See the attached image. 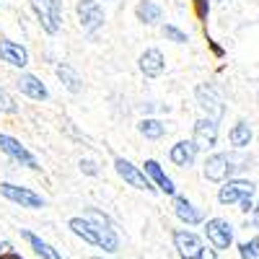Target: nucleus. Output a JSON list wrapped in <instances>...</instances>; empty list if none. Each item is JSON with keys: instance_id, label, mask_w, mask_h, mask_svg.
Instances as JSON below:
<instances>
[{"instance_id": "9d476101", "label": "nucleus", "mask_w": 259, "mask_h": 259, "mask_svg": "<svg viewBox=\"0 0 259 259\" xmlns=\"http://www.w3.org/2000/svg\"><path fill=\"white\" fill-rule=\"evenodd\" d=\"M192 143L197 145V150L200 148L202 150L215 148V143H218V122L210 119V117L197 119V122H194V138H192Z\"/></svg>"}, {"instance_id": "6e6552de", "label": "nucleus", "mask_w": 259, "mask_h": 259, "mask_svg": "<svg viewBox=\"0 0 259 259\" xmlns=\"http://www.w3.org/2000/svg\"><path fill=\"white\" fill-rule=\"evenodd\" d=\"M205 233H207V241L212 244V249H228L233 244V226L223 218H210L207 226H205Z\"/></svg>"}, {"instance_id": "ddd939ff", "label": "nucleus", "mask_w": 259, "mask_h": 259, "mask_svg": "<svg viewBox=\"0 0 259 259\" xmlns=\"http://www.w3.org/2000/svg\"><path fill=\"white\" fill-rule=\"evenodd\" d=\"M138 65H140L143 75H148V78H158V75L166 70V57H163V52H161V50L150 47V50H145V52L140 55Z\"/></svg>"}, {"instance_id": "f3484780", "label": "nucleus", "mask_w": 259, "mask_h": 259, "mask_svg": "<svg viewBox=\"0 0 259 259\" xmlns=\"http://www.w3.org/2000/svg\"><path fill=\"white\" fill-rule=\"evenodd\" d=\"M174 212H177V218L187 226H200L205 221V215L200 207H194L187 197H174Z\"/></svg>"}, {"instance_id": "7c9ffc66", "label": "nucleus", "mask_w": 259, "mask_h": 259, "mask_svg": "<svg viewBox=\"0 0 259 259\" xmlns=\"http://www.w3.org/2000/svg\"><path fill=\"white\" fill-rule=\"evenodd\" d=\"M254 212H256V218H259V205H256V210H254Z\"/></svg>"}, {"instance_id": "6ab92c4d", "label": "nucleus", "mask_w": 259, "mask_h": 259, "mask_svg": "<svg viewBox=\"0 0 259 259\" xmlns=\"http://www.w3.org/2000/svg\"><path fill=\"white\" fill-rule=\"evenodd\" d=\"M21 236H24V239L29 241V246L34 249V254L39 256V259H62V254L52 246V244H47L45 239H39V236L36 233H31V231H21Z\"/></svg>"}, {"instance_id": "4be33fe9", "label": "nucleus", "mask_w": 259, "mask_h": 259, "mask_svg": "<svg viewBox=\"0 0 259 259\" xmlns=\"http://www.w3.org/2000/svg\"><path fill=\"white\" fill-rule=\"evenodd\" d=\"M228 140H231V145H233L236 150L246 148L249 140H251V127H249L246 122H236V124L231 127V133H228Z\"/></svg>"}, {"instance_id": "a211bd4d", "label": "nucleus", "mask_w": 259, "mask_h": 259, "mask_svg": "<svg viewBox=\"0 0 259 259\" xmlns=\"http://www.w3.org/2000/svg\"><path fill=\"white\" fill-rule=\"evenodd\" d=\"M68 228L78 236V239H83L85 244H91V246H99V231L91 221H85V218H70L68 221Z\"/></svg>"}, {"instance_id": "c85d7f7f", "label": "nucleus", "mask_w": 259, "mask_h": 259, "mask_svg": "<svg viewBox=\"0 0 259 259\" xmlns=\"http://www.w3.org/2000/svg\"><path fill=\"white\" fill-rule=\"evenodd\" d=\"M0 259H24V256L16 254V251H6V254H0Z\"/></svg>"}, {"instance_id": "5701e85b", "label": "nucleus", "mask_w": 259, "mask_h": 259, "mask_svg": "<svg viewBox=\"0 0 259 259\" xmlns=\"http://www.w3.org/2000/svg\"><path fill=\"white\" fill-rule=\"evenodd\" d=\"M138 130H140V135L148 138V140H161V138L166 135V124H163L161 119H150V117L140 119Z\"/></svg>"}, {"instance_id": "2eb2a0df", "label": "nucleus", "mask_w": 259, "mask_h": 259, "mask_svg": "<svg viewBox=\"0 0 259 259\" xmlns=\"http://www.w3.org/2000/svg\"><path fill=\"white\" fill-rule=\"evenodd\" d=\"M168 158H171V163L179 166V168H189L194 163V158H197V145H194L192 140H179L177 145H171Z\"/></svg>"}, {"instance_id": "39448f33", "label": "nucleus", "mask_w": 259, "mask_h": 259, "mask_svg": "<svg viewBox=\"0 0 259 259\" xmlns=\"http://www.w3.org/2000/svg\"><path fill=\"white\" fill-rule=\"evenodd\" d=\"M75 13H78V21H80V29L85 34H94L104 26V8H101L99 0H78Z\"/></svg>"}, {"instance_id": "4468645a", "label": "nucleus", "mask_w": 259, "mask_h": 259, "mask_svg": "<svg viewBox=\"0 0 259 259\" xmlns=\"http://www.w3.org/2000/svg\"><path fill=\"white\" fill-rule=\"evenodd\" d=\"M16 85H18V91H21V94L29 96V99H34V101H45V99L50 96L47 85L41 83L36 75H31V73H21L18 80H16Z\"/></svg>"}, {"instance_id": "393cba45", "label": "nucleus", "mask_w": 259, "mask_h": 259, "mask_svg": "<svg viewBox=\"0 0 259 259\" xmlns=\"http://www.w3.org/2000/svg\"><path fill=\"white\" fill-rule=\"evenodd\" d=\"M161 31H163V36H166V39H171V41H177V45H187V41H189V36H187V34L182 31V29H177V26H171V24H166V26H163Z\"/></svg>"}, {"instance_id": "dca6fc26", "label": "nucleus", "mask_w": 259, "mask_h": 259, "mask_svg": "<svg viewBox=\"0 0 259 259\" xmlns=\"http://www.w3.org/2000/svg\"><path fill=\"white\" fill-rule=\"evenodd\" d=\"M143 171H145V177L153 182L156 189H161V192H166V194H174V192H177L174 182H171V177H166V171L161 168L158 161H153V158L145 161V168H143Z\"/></svg>"}, {"instance_id": "412c9836", "label": "nucleus", "mask_w": 259, "mask_h": 259, "mask_svg": "<svg viewBox=\"0 0 259 259\" xmlns=\"http://www.w3.org/2000/svg\"><path fill=\"white\" fill-rule=\"evenodd\" d=\"M55 75L60 78V83H62L70 94H80V91H83V80H80V75L70 68L68 62H60L57 68H55Z\"/></svg>"}, {"instance_id": "bb28decb", "label": "nucleus", "mask_w": 259, "mask_h": 259, "mask_svg": "<svg viewBox=\"0 0 259 259\" xmlns=\"http://www.w3.org/2000/svg\"><path fill=\"white\" fill-rule=\"evenodd\" d=\"M78 166H80V171H83V174H89V177H96V174H99V166H96V161L83 158Z\"/></svg>"}, {"instance_id": "c756f323", "label": "nucleus", "mask_w": 259, "mask_h": 259, "mask_svg": "<svg viewBox=\"0 0 259 259\" xmlns=\"http://www.w3.org/2000/svg\"><path fill=\"white\" fill-rule=\"evenodd\" d=\"M11 251V241H0V254H6Z\"/></svg>"}, {"instance_id": "1a4fd4ad", "label": "nucleus", "mask_w": 259, "mask_h": 259, "mask_svg": "<svg viewBox=\"0 0 259 259\" xmlns=\"http://www.w3.org/2000/svg\"><path fill=\"white\" fill-rule=\"evenodd\" d=\"M171 239H174V249L179 251L182 259H194L200 251H202V239L197 233H192L187 228H177L174 233H171Z\"/></svg>"}, {"instance_id": "423d86ee", "label": "nucleus", "mask_w": 259, "mask_h": 259, "mask_svg": "<svg viewBox=\"0 0 259 259\" xmlns=\"http://www.w3.org/2000/svg\"><path fill=\"white\" fill-rule=\"evenodd\" d=\"M114 168H117V174L130 184V187H135V189H145V192H156L153 182H150L145 177V171L140 166H135L133 161H127V158H117L114 161Z\"/></svg>"}, {"instance_id": "20e7f679", "label": "nucleus", "mask_w": 259, "mask_h": 259, "mask_svg": "<svg viewBox=\"0 0 259 259\" xmlns=\"http://www.w3.org/2000/svg\"><path fill=\"white\" fill-rule=\"evenodd\" d=\"M197 104H200V109L210 117V119H215L218 122L223 114H226V106H223V99H221V94H218V89H215L212 83H200L197 85Z\"/></svg>"}, {"instance_id": "cd10ccee", "label": "nucleus", "mask_w": 259, "mask_h": 259, "mask_svg": "<svg viewBox=\"0 0 259 259\" xmlns=\"http://www.w3.org/2000/svg\"><path fill=\"white\" fill-rule=\"evenodd\" d=\"M194 259H218V251L215 249H207V246H202V251L194 256Z\"/></svg>"}, {"instance_id": "2f4dec72", "label": "nucleus", "mask_w": 259, "mask_h": 259, "mask_svg": "<svg viewBox=\"0 0 259 259\" xmlns=\"http://www.w3.org/2000/svg\"><path fill=\"white\" fill-rule=\"evenodd\" d=\"M91 259H104V256H91Z\"/></svg>"}, {"instance_id": "f257e3e1", "label": "nucleus", "mask_w": 259, "mask_h": 259, "mask_svg": "<svg viewBox=\"0 0 259 259\" xmlns=\"http://www.w3.org/2000/svg\"><path fill=\"white\" fill-rule=\"evenodd\" d=\"M254 192H256L254 182L233 179V182H228V184L221 187L218 200H221V205H241V210L249 212L251 210V200H254Z\"/></svg>"}, {"instance_id": "7ed1b4c3", "label": "nucleus", "mask_w": 259, "mask_h": 259, "mask_svg": "<svg viewBox=\"0 0 259 259\" xmlns=\"http://www.w3.org/2000/svg\"><path fill=\"white\" fill-rule=\"evenodd\" d=\"M0 194L13 202V205H21V207H29V210H39V207H45L47 200L41 197L39 192L29 189V187H18V184H11V182H3L0 184Z\"/></svg>"}, {"instance_id": "f03ea898", "label": "nucleus", "mask_w": 259, "mask_h": 259, "mask_svg": "<svg viewBox=\"0 0 259 259\" xmlns=\"http://www.w3.org/2000/svg\"><path fill=\"white\" fill-rule=\"evenodd\" d=\"M31 8L47 34H57L62 26V0H31Z\"/></svg>"}, {"instance_id": "f8f14e48", "label": "nucleus", "mask_w": 259, "mask_h": 259, "mask_svg": "<svg viewBox=\"0 0 259 259\" xmlns=\"http://www.w3.org/2000/svg\"><path fill=\"white\" fill-rule=\"evenodd\" d=\"M0 60L13 65V68H26L29 65V52H26V47H21L18 41L0 39Z\"/></svg>"}, {"instance_id": "0eeeda50", "label": "nucleus", "mask_w": 259, "mask_h": 259, "mask_svg": "<svg viewBox=\"0 0 259 259\" xmlns=\"http://www.w3.org/2000/svg\"><path fill=\"white\" fill-rule=\"evenodd\" d=\"M0 150H3L8 158H13L16 163L26 166V168H31V171H39V168H41L39 161L34 158V153H29V150L21 145L16 138H11V135H6V133H0Z\"/></svg>"}, {"instance_id": "9b49d317", "label": "nucleus", "mask_w": 259, "mask_h": 259, "mask_svg": "<svg viewBox=\"0 0 259 259\" xmlns=\"http://www.w3.org/2000/svg\"><path fill=\"white\" fill-rule=\"evenodd\" d=\"M226 177H231V156L228 153H212L210 158H205V179L223 182Z\"/></svg>"}, {"instance_id": "473e14b6", "label": "nucleus", "mask_w": 259, "mask_h": 259, "mask_svg": "<svg viewBox=\"0 0 259 259\" xmlns=\"http://www.w3.org/2000/svg\"><path fill=\"white\" fill-rule=\"evenodd\" d=\"M194 3H200V0H194Z\"/></svg>"}, {"instance_id": "aec40b11", "label": "nucleus", "mask_w": 259, "mask_h": 259, "mask_svg": "<svg viewBox=\"0 0 259 259\" xmlns=\"http://www.w3.org/2000/svg\"><path fill=\"white\" fill-rule=\"evenodd\" d=\"M135 16H138L140 24L153 26V24H158V21H161L163 11H161L158 3H153V0H140V3L135 6Z\"/></svg>"}, {"instance_id": "a878e982", "label": "nucleus", "mask_w": 259, "mask_h": 259, "mask_svg": "<svg viewBox=\"0 0 259 259\" xmlns=\"http://www.w3.org/2000/svg\"><path fill=\"white\" fill-rule=\"evenodd\" d=\"M239 254H241V259H256L259 256V239L239 244Z\"/></svg>"}, {"instance_id": "b1692460", "label": "nucleus", "mask_w": 259, "mask_h": 259, "mask_svg": "<svg viewBox=\"0 0 259 259\" xmlns=\"http://www.w3.org/2000/svg\"><path fill=\"white\" fill-rule=\"evenodd\" d=\"M0 112H6V114H16V112H18L16 99H13L6 89H0Z\"/></svg>"}]
</instances>
